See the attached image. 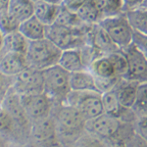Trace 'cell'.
I'll return each instance as SVG.
<instances>
[{"instance_id":"1","label":"cell","mask_w":147,"mask_h":147,"mask_svg":"<svg viewBox=\"0 0 147 147\" xmlns=\"http://www.w3.org/2000/svg\"><path fill=\"white\" fill-rule=\"evenodd\" d=\"M61 52L62 50L58 46L44 37L28 41L25 56L28 67L43 71L58 64Z\"/></svg>"},{"instance_id":"2","label":"cell","mask_w":147,"mask_h":147,"mask_svg":"<svg viewBox=\"0 0 147 147\" xmlns=\"http://www.w3.org/2000/svg\"><path fill=\"white\" fill-rule=\"evenodd\" d=\"M90 25L80 28H68L58 24L46 26L45 37L51 40L61 50L80 48L87 44V30Z\"/></svg>"},{"instance_id":"3","label":"cell","mask_w":147,"mask_h":147,"mask_svg":"<svg viewBox=\"0 0 147 147\" xmlns=\"http://www.w3.org/2000/svg\"><path fill=\"white\" fill-rule=\"evenodd\" d=\"M43 93L50 100L65 102L70 88V73L57 64L42 71Z\"/></svg>"},{"instance_id":"4","label":"cell","mask_w":147,"mask_h":147,"mask_svg":"<svg viewBox=\"0 0 147 147\" xmlns=\"http://www.w3.org/2000/svg\"><path fill=\"white\" fill-rule=\"evenodd\" d=\"M65 102L78 109L85 121L93 119L104 113L101 94L98 92L71 90L66 97Z\"/></svg>"},{"instance_id":"5","label":"cell","mask_w":147,"mask_h":147,"mask_svg":"<svg viewBox=\"0 0 147 147\" xmlns=\"http://www.w3.org/2000/svg\"><path fill=\"white\" fill-rule=\"evenodd\" d=\"M98 25L107 32L111 40L119 49L125 48L131 43L134 30L127 22L124 12L119 15L101 19Z\"/></svg>"},{"instance_id":"6","label":"cell","mask_w":147,"mask_h":147,"mask_svg":"<svg viewBox=\"0 0 147 147\" xmlns=\"http://www.w3.org/2000/svg\"><path fill=\"white\" fill-rule=\"evenodd\" d=\"M12 88L19 95L43 93L42 71L28 66L22 72L13 77Z\"/></svg>"},{"instance_id":"7","label":"cell","mask_w":147,"mask_h":147,"mask_svg":"<svg viewBox=\"0 0 147 147\" xmlns=\"http://www.w3.org/2000/svg\"><path fill=\"white\" fill-rule=\"evenodd\" d=\"M127 59V72L124 79L137 82H145L147 80V55L136 45L130 43L121 49Z\"/></svg>"},{"instance_id":"8","label":"cell","mask_w":147,"mask_h":147,"mask_svg":"<svg viewBox=\"0 0 147 147\" xmlns=\"http://www.w3.org/2000/svg\"><path fill=\"white\" fill-rule=\"evenodd\" d=\"M56 122L61 132L69 136L82 131L86 121L78 109L69 104H64L57 111Z\"/></svg>"},{"instance_id":"9","label":"cell","mask_w":147,"mask_h":147,"mask_svg":"<svg viewBox=\"0 0 147 147\" xmlns=\"http://www.w3.org/2000/svg\"><path fill=\"white\" fill-rule=\"evenodd\" d=\"M20 99L28 119L38 121L48 117L51 110V100L44 93L20 95Z\"/></svg>"},{"instance_id":"10","label":"cell","mask_w":147,"mask_h":147,"mask_svg":"<svg viewBox=\"0 0 147 147\" xmlns=\"http://www.w3.org/2000/svg\"><path fill=\"white\" fill-rule=\"evenodd\" d=\"M122 121L109 114L102 113L101 115L85 122L84 129L97 136L105 138H112L122 125Z\"/></svg>"},{"instance_id":"11","label":"cell","mask_w":147,"mask_h":147,"mask_svg":"<svg viewBox=\"0 0 147 147\" xmlns=\"http://www.w3.org/2000/svg\"><path fill=\"white\" fill-rule=\"evenodd\" d=\"M87 41L88 45L92 46L101 54H108L119 49L98 24L89 26L87 30Z\"/></svg>"},{"instance_id":"12","label":"cell","mask_w":147,"mask_h":147,"mask_svg":"<svg viewBox=\"0 0 147 147\" xmlns=\"http://www.w3.org/2000/svg\"><path fill=\"white\" fill-rule=\"evenodd\" d=\"M28 67L25 54L19 52H6L0 57V73L13 78Z\"/></svg>"},{"instance_id":"13","label":"cell","mask_w":147,"mask_h":147,"mask_svg":"<svg viewBox=\"0 0 147 147\" xmlns=\"http://www.w3.org/2000/svg\"><path fill=\"white\" fill-rule=\"evenodd\" d=\"M2 107L11 116L14 123H18L20 125H26L28 123V118L21 103L20 95L13 88L9 89L7 92Z\"/></svg>"},{"instance_id":"14","label":"cell","mask_w":147,"mask_h":147,"mask_svg":"<svg viewBox=\"0 0 147 147\" xmlns=\"http://www.w3.org/2000/svg\"><path fill=\"white\" fill-rule=\"evenodd\" d=\"M139 82L120 79L114 86V91L119 100L120 104L125 108H131L134 104L136 97V90Z\"/></svg>"},{"instance_id":"15","label":"cell","mask_w":147,"mask_h":147,"mask_svg":"<svg viewBox=\"0 0 147 147\" xmlns=\"http://www.w3.org/2000/svg\"><path fill=\"white\" fill-rule=\"evenodd\" d=\"M69 82L71 90L73 91H94L99 93L95 85L93 75L86 69L70 73Z\"/></svg>"},{"instance_id":"16","label":"cell","mask_w":147,"mask_h":147,"mask_svg":"<svg viewBox=\"0 0 147 147\" xmlns=\"http://www.w3.org/2000/svg\"><path fill=\"white\" fill-rule=\"evenodd\" d=\"M58 65L69 73L85 70L80 48H70L62 50Z\"/></svg>"},{"instance_id":"17","label":"cell","mask_w":147,"mask_h":147,"mask_svg":"<svg viewBox=\"0 0 147 147\" xmlns=\"http://www.w3.org/2000/svg\"><path fill=\"white\" fill-rule=\"evenodd\" d=\"M61 5L52 4L43 0L34 1V16L43 25L49 26L55 23L56 18L60 11Z\"/></svg>"},{"instance_id":"18","label":"cell","mask_w":147,"mask_h":147,"mask_svg":"<svg viewBox=\"0 0 147 147\" xmlns=\"http://www.w3.org/2000/svg\"><path fill=\"white\" fill-rule=\"evenodd\" d=\"M28 40L19 30L5 34L1 38V46H0V57L6 52H19L26 53Z\"/></svg>"},{"instance_id":"19","label":"cell","mask_w":147,"mask_h":147,"mask_svg":"<svg viewBox=\"0 0 147 147\" xmlns=\"http://www.w3.org/2000/svg\"><path fill=\"white\" fill-rule=\"evenodd\" d=\"M45 30H46V26L43 25L34 15L21 23L19 25V28H18L19 32L28 41L44 38L45 37Z\"/></svg>"},{"instance_id":"20","label":"cell","mask_w":147,"mask_h":147,"mask_svg":"<svg viewBox=\"0 0 147 147\" xmlns=\"http://www.w3.org/2000/svg\"><path fill=\"white\" fill-rule=\"evenodd\" d=\"M129 26L134 32L147 34V7L146 4L124 11Z\"/></svg>"},{"instance_id":"21","label":"cell","mask_w":147,"mask_h":147,"mask_svg":"<svg viewBox=\"0 0 147 147\" xmlns=\"http://www.w3.org/2000/svg\"><path fill=\"white\" fill-rule=\"evenodd\" d=\"M7 10L21 24L34 15V0H10Z\"/></svg>"},{"instance_id":"22","label":"cell","mask_w":147,"mask_h":147,"mask_svg":"<svg viewBox=\"0 0 147 147\" xmlns=\"http://www.w3.org/2000/svg\"><path fill=\"white\" fill-rule=\"evenodd\" d=\"M87 70L93 75L94 78H99V79H110L117 77L114 72L112 64L106 54L96 57L90 63Z\"/></svg>"},{"instance_id":"23","label":"cell","mask_w":147,"mask_h":147,"mask_svg":"<svg viewBox=\"0 0 147 147\" xmlns=\"http://www.w3.org/2000/svg\"><path fill=\"white\" fill-rule=\"evenodd\" d=\"M55 124L51 120L45 118L35 121V124L32 127V136L38 141H46L55 136Z\"/></svg>"},{"instance_id":"24","label":"cell","mask_w":147,"mask_h":147,"mask_svg":"<svg viewBox=\"0 0 147 147\" xmlns=\"http://www.w3.org/2000/svg\"><path fill=\"white\" fill-rule=\"evenodd\" d=\"M95 4L101 19L116 16L124 12L122 0H92Z\"/></svg>"},{"instance_id":"25","label":"cell","mask_w":147,"mask_h":147,"mask_svg":"<svg viewBox=\"0 0 147 147\" xmlns=\"http://www.w3.org/2000/svg\"><path fill=\"white\" fill-rule=\"evenodd\" d=\"M101 100H102V106H103L104 113L114 116V117H117L119 119L125 107H123L120 104L114 89H111V90L102 93Z\"/></svg>"},{"instance_id":"26","label":"cell","mask_w":147,"mask_h":147,"mask_svg":"<svg viewBox=\"0 0 147 147\" xmlns=\"http://www.w3.org/2000/svg\"><path fill=\"white\" fill-rule=\"evenodd\" d=\"M76 14L84 25L98 24L101 20L100 14L92 0H87Z\"/></svg>"},{"instance_id":"27","label":"cell","mask_w":147,"mask_h":147,"mask_svg":"<svg viewBox=\"0 0 147 147\" xmlns=\"http://www.w3.org/2000/svg\"><path fill=\"white\" fill-rule=\"evenodd\" d=\"M113 66L115 75L120 79H124L127 72V63L125 56L121 49L106 54Z\"/></svg>"},{"instance_id":"28","label":"cell","mask_w":147,"mask_h":147,"mask_svg":"<svg viewBox=\"0 0 147 147\" xmlns=\"http://www.w3.org/2000/svg\"><path fill=\"white\" fill-rule=\"evenodd\" d=\"M147 109V85L145 82H139L136 90V97L131 110L140 117H146Z\"/></svg>"},{"instance_id":"29","label":"cell","mask_w":147,"mask_h":147,"mask_svg":"<svg viewBox=\"0 0 147 147\" xmlns=\"http://www.w3.org/2000/svg\"><path fill=\"white\" fill-rule=\"evenodd\" d=\"M55 24L65 26L68 28H80L84 26V24L80 20L77 14L68 11L62 5H61L60 11H59V14L56 18Z\"/></svg>"},{"instance_id":"30","label":"cell","mask_w":147,"mask_h":147,"mask_svg":"<svg viewBox=\"0 0 147 147\" xmlns=\"http://www.w3.org/2000/svg\"><path fill=\"white\" fill-rule=\"evenodd\" d=\"M19 25L20 23L12 17L8 10L0 11V35L1 36L18 30Z\"/></svg>"},{"instance_id":"31","label":"cell","mask_w":147,"mask_h":147,"mask_svg":"<svg viewBox=\"0 0 147 147\" xmlns=\"http://www.w3.org/2000/svg\"><path fill=\"white\" fill-rule=\"evenodd\" d=\"M14 121L3 107H0V131H10L13 129Z\"/></svg>"},{"instance_id":"32","label":"cell","mask_w":147,"mask_h":147,"mask_svg":"<svg viewBox=\"0 0 147 147\" xmlns=\"http://www.w3.org/2000/svg\"><path fill=\"white\" fill-rule=\"evenodd\" d=\"M131 43L136 45L137 48L140 49L142 52L146 53L147 52V34H140V32H134L132 35V41Z\"/></svg>"},{"instance_id":"33","label":"cell","mask_w":147,"mask_h":147,"mask_svg":"<svg viewBox=\"0 0 147 147\" xmlns=\"http://www.w3.org/2000/svg\"><path fill=\"white\" fill-rule=\"evenodd\" d=\"M87 0H63L61 5L72 13H77Z\"/></svg>"},{"instance_id":"34","label":"cell","mask_w":147,"mask_h":147,"mask_svg":"<svg viewBox=\"0 0 147 147\" xmlns=\"http://www.w3.org/2000/svg\"><path fill=\"white\" fill-rule=\"evenodd\" d=\"M125 147H146V141L140 136H132L125 142Z\"/></svg>"},{"instance_id":"35","label":"cell","mask_w":147,"mask_h":147,"mask_svg":"<svg viewBox=\"0 0 147 147\" xmlns=\"http://www.w3.org/2000/svg\"><path fill=\"white\" fill-rule=\"evenodd\" d=\"M80 147H106L101 140L95 137H86L80 142Z\"/></svg>"},{"instance_id":"36","label":"cell","mask_w":147,"mask_h":147,"mask_svg":"<svg viewBox=\"0 0 147 147\" xmlns=\"http://www.w3.org/2000/svg\"><path fill=\"white\" fill-rule=\"evenodd\" d=\"M124 4V11L129 10V9L136 8V7L141 6L146 4L147 0H122Z\"/></svg>"},{"instance_id":"37","label":"cell","mask_w":147,"mask_h":147,"mask_svg":"<svg viewBox=\"0 0 147 147\" xmlns=\"http://www.w3.org/2000/svg\"><path fill=\"white\" fill-rule=\"evenodd\" d=\"M138 129H140V136L142 138L146 139V117H140L138 122Z\"/></svg>"},{"instance_id":"38","label":"cell","mask_w":147,"mask_h":147,"mask_svg":"<svg viewBox=\"0 0 147 147\" xmlns=\"http://www.w3.org/2000/svg\"><path fill=\"white\" fill-rule=\"evenodd\" d=\"M11 79H12V78L7 77V76H4L3 74L0 73V92L3 91L4 89L8 87V85H7V80H9ZM7 89H8V88H7Z\"/></svg>"},{"instance_id":"39","label":"cell","mask_w":147,"mask_h":147,"mask_svg":"<svg viewBox=\"0 0 147 147\" xmlns=\"http://www.w3.org/2000/svg\"><path fill=\"white\" fill-rule=\"evenodd\" d=\"M10 0H0V11L7 10Z\"/></svg>"},{"instance_id":"40","label":"cell","mask_w":147,"mask_h":147,"mask_svg":"<svg viewBox=\"0 0 147 147\" xmlns=\"http://www.w3.org/2000/svg\"><path fill=\"white\" fill-rule=\"evenodd\" d=\"M45 2H49V3H52V4H58V5H61L63 0H43Z\"/></svg>"},{"instance_id":"41","label":"cell","mask_w":147,"mask_h":147,"mask_svg":"<svg viewBox=\"0 0 147 147\" xmlns=\"http://www.w3.org/2000/svg\"><path fill=\"white\" fill-rule=\"evenodd\" d=\"M2 146H3V143H2V140L0 139V147H2Z\"/></svg>"},{"instance_id":"42","label":"cell","mask_w":147,"mask_h":147,"mask_svg":"<svg viewBox=\"0 0 147 147\" xmlns=\"http://www.w3.org/2000/svg\"></svg>"}]
</instances>
